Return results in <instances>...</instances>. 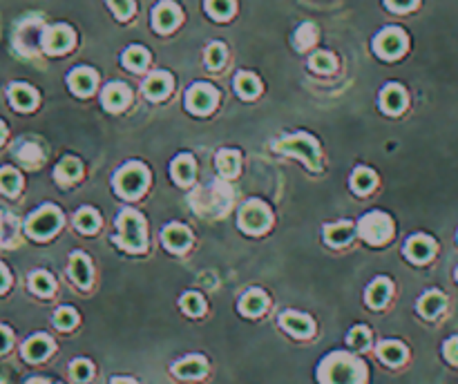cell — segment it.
<instances>
[{"instance_id":"obj_28","label":"cell","mask_w":458,"mask_h":384,"mask_svg":"<svg viewBox=\"0 0 458 384\" xmlns=\"http://www.w3.org/2000/svg\"><path fill=\"white\" fill-rule=\"evenodd\" d=\"M173 177L177 184L188 186L192 179H195V161L186 157V154L184 157H177V161L173 163Z\"/></svg>"},{"instance_id":"obj_48","label":"cell","mask_w":458,"mask_h":384,"mask_svg":"<svg viewBox=\"0 0 458 384\" xmlns=\"http://www.w3.org/2000/svg\"><path fill=\"white\" fill-rule=\"evenodd\" d=\"M416 0H387V7L393 9V11H409L414 9Z\"/></svg>"},{"instance_id":"obj_8","label":"cell","mask_w":458,"mask_h":384,"mask_svg":"<svg viewBox=\"0 0 458 384\" xmlns=\"http://www.w3.org/2000/svg\"><path fill=\"white\" fill-rule=\"evenodd\" d=\"M405 47H407V36L396 27L380 32L376 36V41H373V50L382 58H398L405 52Z\"/></svg>"},{"instance_id":"obj_36","label":"cell","mask_w":458,"mask_h":384,"mask_svg":"<svg viewBox=\"0 0 458 384\" xmlns=\"http://www.w3.org/2000/svg\"><path fill=\"white\" fill-rule=\"evenodd\" d=\"M20 188V174L14 170V167H3L0 170V190L5 195H16Z\"/></svg>"},{"instance_id":"obj_6","label":"cell","mask_w":458,"mask_h":384,"mask_svg":"<svg viewBox=\"0 0 458 384\" xmlns=\"http://www.w3.org/2000/svg\"><path fill=\"white\" fill-rule=\"evenodd\" d=\"M239 226L250 235H262L271 226V212L262 201H248L239 210Z\"/></svg>"},{"instance_id":"obj_52","label":"cell","mask_w":458,"mask_h":384,"mask_svg":"<svg viewBox=\"0 0 458 384\" xmlns=\"http://www.w3.org/2000/svg\"><path fill=\"white\" fill-rule=\"evenodd\" d=\"M27 384H47V380H43V378H34V380H29Z\"/></svg>"},{"instance_id":"obj_42","label":"cell","mask_w":458,"mask_h":384,"mask_svg":"<svg viewBox=\"0 0 458 384\" xmlns=\"http://www.w3.org/2000/svg\"><path fill=\"white\" fill-rule=\"evenodd\" d=\"M206 61L213 69H220L226 61V50H224V45L222 43H213L208 47V52H206Z\"/></svg>"},{"instance_id":"obj_19","label":"cell","mask_w":458,"mask_h":384,"mask_svg":"<svg viewBox=\"0 0 458 384\" xmlns=\"http://www.w3.org/2000/svg\"><path fill=\"white\" fill-rule=\"evenodd\" d=\"M52 351V340L45 338V335H34L32 340H27V344L22 346V355H25L29 362H41Z\"/></svg>"},{"instance_id":"obj_49","label":"cell","mask_w":458,"mask_h":384,"mask_svg":"<svg viewBox=\"0 0 458 384\" xmlns=\"http://www.w3.org/2000/svg\"><path fill=\"white\" fill-rule=\"evenodd\" d=\"M9 344H11V333L5 327H0V353H5L9 349Z\"/></svg>"},{"instance_id":"obj_53","label":"cell","mask_w":458,"mask_h":384,"mask_svg":"<svg viewBox=\"0 0 458 384\" xmlns=\"http://www.w3.org/2000/svg\"><path fill=\"white\" fill-rule=\"evenodd\" d=\"M3 139H5V125L0 123V143H3Z\"/></svg>"},{"instance_id":"obj_43","label":"cell","mask_w":458,"mask_h":384,"mask_svg":"<svg viewBox=\"0 0 458 384\" xmlns=\"http://www.w3.org/2000/svg\"><path fill=\"white\" fill-rule=\"evenodd\" d=\"M349 344H351L356 351L367 349V346H369V331L365 327H356L351 333H349Z\"/></svg>"},{"instance_id":"obj_15","label":"cell","mask_w":458,"mask_h":384,"mask_svg":"<svg viewBox=\"0 0 458 384\" xmlns=\"http://www.w3.org/2000/svg\"><path fill=\"white\" fill-rule=\"evenodd\" d=\"M128 103H130V90L126 85H121V83H110V85L105 88L103 105L107 107V110L119 112V110H123Z\"/></svg>"},{"instance_id":"obj_20","label":"cell","mask_w":458,"mask_h":384,"mask_svg":"<svg viewBox=\"0 0 458 384\" xmlns=\"http://www.w3.org/2000/svg\"><path fill=\"white\" fill-rule=\"evenodd\" d=\"M9 99H11V105L16 107V110H22V112H27V110H34L36 107V101H39V96H36V92L27 85H14L9 90Z\"/></svg>"},{"instance_id":"obj_13","label":"cell","mask_w":458,"mask_h":384,"mask_svg":"<svg viewBox=\"0 0 458 384\" xmlns=\"http://www.w3.org/2000/svg\"><path fill=\"white\" fill-rule=\"evenodd\" d=\"M163 244L168 250H173V253H182L190 246V233L188 228H184L182 224H170L163 231Z\"/></svg>"},{"instance_id":"obj_35","label":"cell","mask_w":458,"mask_h":384,"mask_svg":"<svg viewBox=\"0 0 458 384\" xmlns=\"http://www.w3.org/2000/svg\"><path fill=\"white\" fill-rule=\"evenodd\" d=\"M148 61H150V56H148V52L143 50V47H130V50L123 54V63L132 69V71H141L143 67L148 65Z\"/></svg>"},{"instance_id":"obj_47","label":"cell","mask_w":458,"mask_h":384,"mask_svg":"<svg viewBox=\"0 0 458 384\" xmlns=\"http://www.w3.org/2000/svg\"><path fill=\"white\" fill-rule=\"evenodd\" d=\"M445 357H447L452 364L458 366V338L447 340V344H445Z\"/></svg>"},{"instance_id":"obj_41","label":"cell","mask_w":458,"mask_h":384,"mask_svg":"<svg viewBox=\"0 0 458 384\" xmlns=\"http://www.w3.org/2000/svg\"><path fill=\"white\" fill-rule=\"evenodd\" d=\"M182 306L188 315H201L203 313V299L199 293H186L182 299Z\"/></svg>"},{"instance_id":"obj_12","label":"cell","mask_w":458,"mask_h":384,"mask_svg":"<svg viewBox=\"0 0 458 384\" xmlns=\"http://www.w3.org/2000/svg\"><path fill=\"white\" fill-rule=\"evenodd\" d=\"M170 90H173V76L168 74V71H154V74L146 81V85H143V92H146V96L152 101L166 99V96L170 94Z\"/></svg>"},{"instance_id":"obj_34","label":"cell","mask_w":458,"mask_h":384,"mask_svg":"<svg viewBox=\"0 0 458 384\" xmlns=\"http://www.w3.org/2000/svg\"><path fill=\"white\" fill-rule=\"evenodd\" d=\"M74 224H76V228L81 233L92 235V233L99 231V214H96L92 208H83V210H79Z\"/></svg>"},{"instance_id":"obj_51","label":"cell","mask_w":458,"mask_h":384,"mask_svg":"<svg viewBox=\"0 0 458 384\" xmlns=\"http://www.w3.org/2000/svg\"><path fill=\"white\" fill-rule=\"evenodd\" d=\"M112 384H135V382L128 380V378H114V380H112Z\"/></svg>"},{"instance_id":"obj_1","label":"cell","mask_w":458,"mask_h":384,"mask_svg":"<svg viewBox=\"0 0 458 384\" xmlns=\"http://www.w3.org/2000/svg\"><path fill=\"white\" fill-rule=\"evenodd\" d=\"M320 380L322 384H363L365 369L358 359L337 353L324 359L320 369Z\"/></svg>"},{"instance_id":"obj_31","label":"cell","mask_w":458,"mask_h":384,"mask_svg":"<svg viewBox=\"0 0 458 384\" xmlns=\"http://www.w3.org/2000/svg\"><path fill=\"white\" fill-rule=\"evenodd\" d=\"M378 355L387 364H400L405 359V355H407V351H405V346L400 342H382L380 349H378Z\"/></svg>"},{"instance_id":"obj_5","label":"cell","mask_w":458,"mask_h":384,"mask_svg":"<svg viewBox=\"0 0 458 384\" xmlns=\"http://www.w3.org/2000/svg\"><path fill=\"white\" fill-rule=\"evenodd\" d=\"M277 150L288 152V154H295V157L304 159L311 170H318V167H320V150H318V143L313 141L311 137H307V135L288 137V139L280 141V143H277Z\"/></svg>"},{"instance_id":"obj_29","label":"cell","mask_w":458,"mask_h":384,"mask_svg":"<svg viewBox=\"0 0 458 384\" xmlns=\"http://www.w3.org/2000/svg\"><path fill=\"white\" fill-rule=\"evenodd\" d=\"M443 306H445V297L440 293H436V291L423 295V299L418 302L420 315H425V317H436L443 310Z\"/></svg>"},{"instance_id":"obj_33","label":"cell","mask_w":458,"mask_h":384,"mask_svg":"<svg viewBox=\"0 0 458 384\" xmlns=\"http://www.w3.org/2000/svg\"><path fill=\"white\" fill-rule=\"evenodd\" d=\"M206 11L217 20H226L233 16L235 0H206Z\"/></svg>"},{"instance_id":"obj_38","label":"cell","mask_w":458,"mask_h":384,"mask_svg":"<svg viewBox=\"0 0 458 384\" xmlns=\"http://www.w3.org/2000/svg\"><path fill=\"white\" fill-rule=\"evenodd\" d=\"M311 67L316 71H322V74H331V71L335 69V58L327 52H318L311 58Z\"/></svg>"},{"instance_id":"obj_37","label":"cell","mask_w":458,"mask_h":384,"mask_svg":"<svg viewBox=\"0 0 458 384\" xmlns=\"http://www.w3.org/2000/svg\"><path fill=\"white\" fill-rule=\"evenodd\" d=\"M316 41H318V27L313 25V22H304L295 34V43L299 50H307V47H311Z\"/></svg>"},{"instance_id":"obj_32","label":"cell","mask_w":458,"mask_h":384,"mask_svg":"<svg viewBox=\"0 0 458 384\" xmlns=\"http://www.w3.org/2000/svg\"><path fill=\"white\" fill-rule=\"evenodd\" d=\"M351 186H353V190L358 192V195H367V192L376 186V174H373L371 170H367V167H358V170L353 172V177H351Z\"/></svg>"},{"instance_id":"obj_44","label":"cell","mask_w":458,"mask_h":384,"mask_svg":"<svg viewBox=\"0 0 458 384\" xmlns=\"http://www.w3.org/2000/svg\"><path fill=\"white\" fill-rule=\"evenodd\" d=\"M72 378L76 382H88L92 378V364L88 359H76V362L72 364Z\"/></svg>"},{"instance_id":"obj_10","label":"cell","mask_w":458,"mask_h":384,"mask_svg":"<svg viewBox=\"0 0 458 384\" xmlns=\"http://www.w3.org/2000/svg\"><path fill=\"white\" fill-rule=\"evenodd\" d=\"M72 45H74V34L65 25L50 27L43 36V47L47 54H65Z\"/></svg>"},{"instance_id":"obj_50","label":"cell","mask_w":458,"mask_h":384,"mask_svg":"<svg viewBox=\"0 0 458 384\" xmlns=\"http://www.w3.org/2000/svg\"><path fill=\"white\" fill-rule=\"evenodd\" d=\"M9 286V273H7V268L0 263V293L5 291V288Z\"/></svg>"},{"instance_id":"obj_30","label":"cell","mask_w":458,"mask_h":384,"mask_svg":"<svg viewBox=\"0 0 458 384\" xmlns=\"http://www.w3.org/2000/svg\"><path fill=\"white\" fill-rule=\"evenodd\" d=\"M235 88H237V92L244 96V99H255V96L260 94V81L252 76V74H248V71H242V74H237V78H235Z\"/></svg>"},{"instance_id":"obj_17","label":"cell","mask_w":458,"mask_h":384,"mask_svg":"<svg viewBox=\"0 0 458 384\" xmlns=\"http://www.w3.org/2000/svg\"><path fill=\"white\" fill-rule=\"evenodd\" d=\"M96 85V74L88 67H79L69 74V88L74 90L79 96H88L94 92Z\"/></svg>"},{"instance_id":"obj_3","label":"cell","mask_w":458,"mask_h":384,"mask_svg":"<svg viewBox=\"0 0 458 384\" xmlns=\"http://www.w3.org/2000/svg\"><path fill=\"white\" fill-rule=\"evenodd\" d=\"M148 170L141 163H128L114 174V188L121 197L135 199L148 186Z\"/></svg>"},{"instance_id":"obj_18","label":"cell","mask_w":458,"mask_h":384,"mask_svg":"<svg viewBox=\"0 0 458 384\" xmlns=\"http://www.w3.org/2000/svg\"><path fill=\"white\" fill-rule=\"evenodd\" d=\"M280 324L288 331L293 333L295 338H309L313 333V322L307 315H297V313H284L280 317Z\"/></svg>"},{"instance_id":"obj_24","label":"cell","mask_w":458,"mask_h":384,"mask_svg":"<svg viewBox=\"0 0 458 384\" xmlns=\"http://www.w3.org/2000/svg\"><path fill=\"white\" fill-rule=\"evenodd\" d=\"M69 275L74 277V282L79 286H88L90 284V277H92V273H90V261L86 255H81V253H74L72 255V261H69Z\"/></svg>"},{"instance_id":"obj_25","label":"cell","mask_w":458,"mask_h":384,"mask_svg":"<svg viewBox=\"0 0 458 384\" xmlns=\"http://www.w3.org/2000/svg\"><path fill=\"white\" fill-rule=\"evenodd\" d=\"M389 293H391V284L389 280H376L371 286H369V291H367V304L373 306V308H380L384 302L389 299Z\"/></svg>"},{"instance_id":"obj_55","label":"cell","mask_w":458,"mask_h":384,"mask_svg":"<svg viewBox=\"0 0 458 384\" xmlns=\"http://www.w3.org/2000/svg\"><path fill=\"white\" fill-rule=\"evenodd\" d=\"M456 277H458V273H456Z\"/></svg>"},{"instance_id":"obj_11","label":"cell","mask_w":458,"mask_h":384,"mask_svg":"<svg viewBox=\"0 0 458 384\" xmlns=\"http://www.w3.org/2000/svg\"><path fill=\"white\" fill-rule=\"evenodd\" d=\"M179 20H182V11H179L177 5L168 3V0L156 5L152 11V25L156 32H170L179 25Z\"/></svg>"},{"instance_id":"obj_46","label":"cell","mask_w":458,"mask_h":384,"mask_svg":"<svg viewBox=\"0 0 458 384\" xmlns=\"http://www.w3.org/2000/svg\"><path fill=\"white\" fill-rule=\"evenodd\" d=\"M18 157H20V161L22 163H39L41 161V150L34 146V143H27V146H22L20 150H18Z\"/></svg>"},{"instance_id":"obj_16","label":"cell","mask_w":458,"mask_h":384,"mask_svg":"<svg viewBox=\"0 0 458 384\" xmlns=\"http://www.w3.org/2000/svg\"><path fill=\"white\" fill-rule=\"evenodd\" d=\"M380 105L382 110L387 114H398L405 110L407 105V96H405V90L398 88V85H387L380 94Z\"/></svg>"},{"instance_id":"obj_23","label":"cell","mask_w":458,"mask_h":384,"mask_svg":"<svg viewBox=\"0 0 458 384\" xmlns=\"http://www.w3.org/2000/svg\"><path fill=\"white\" fill-rule=\"evenodd\" d=\"M175 373L179 378H201L206 373V359L195 355V357H186L184 362L175 364Z\"/></svg>"},{"instance_id":"obj_54","label":"cell","mask_w":458,"mask_h":384,"mask_svg":"<svg viewBox=\"0 0 458 384\" xmlns=\"http://www.w3.org/2000/svg\"><path fill=\"white\" fill-rule=\"evenodd\" d=\"M0 237H3V226H0Z\"/></svg>"},{"instance_id":"obj_39","label":"cell","mask_w":458,"mask_h":384,"mask_svg":"<svg viewBox=\"0 0 458 384\" xmlns=\"http://www.w3.org/2000/svg\"><path fill=\"white\" fill-rule=\"evenodd\" d=\"M32 288L39 295H50L52 291H54V280L50 277L47 273H34L32 275Z\"/></svg>"},{"instance_id":"obj_2","label":"cell","mask_w":458,"mask_h":384,"mask_svg":"<svg viewBox=\"0 0 458 384\" xmlns=\"http://www.w3.org/2000/svg\"><path fill=\"white\" fill-rule=\"evenodd\" d=\"M116 226H119L116 242L126 250H130V253H141V250L146 248V221H143L139 212L126 210L123 214H119Z\"/></svg>"},{"instance_id":"obj_14","label":"cell","mask_w":458,"mask_h":384,"mask_svg":"<svg viewBox=\"0 0 458 384\" xmlns=\"http://www.w3.org/2000/svg\"><path fill=\"white\" fill-rule=\"evenodd\" d=\"M433 242L429 237H425V235H416V237H412L407 242V248H405V253H407V257L412 259V261H416V263H423V261H427L431 255H433Z\"/></svg>"},{"instance_id":"obj_7","label":"cell","mask_w":458,"mask_h":384,"mask_svg":"<svg viewBox=\"0 0 458 384\" xmlns=\"http://www.w3.org/2000/svg\"><path fill=\"white\" fill-rule=\"evenodd\" d=\"M61 212H58L54 206H45L41 208L36 214H32L29 221H27V233L36 239H47L52 237L58 228H61Z\"/></svg>"},{"instance_id":"obj_26","label":"cell","mask_w":458,"mask_h":384,"mask_svg":"<svg viewBox=\"0 0 458 384\" xmlns=\"http://www.w3.org/2000/svg\"><path fill=\"white\" fill-rule=\"evenodd\" d=\"M217 170H220L222 177L233 179L239 172V154L233 150H222L217 154Z\"/></svg>"},{"instance_id":"obj_4","label":"cell","mask_w":458,"mask_h":384,"mask_svg":"<svg viewBox=\"0 0 458 384\" xmlns=\"http://www.w3.org/2000/svg\"><path fill=\"white\" fill-rule=\"evenodd\" d=\"M358 233H360V237L365 239V242H369L373 246H380V244H384L391 237L393 224H391V219L387 217V214L371 212V214H365V217L360 219Z\"/></svg>"},{"instance_id":"obj_21","label":"cell","mask_w":458,"mask_h":384,"mask_svg":"<svg viewBox=\"0 0 458 384\" xmlns=\"http://www.w3.org/2000/svg\"><path fill=\"white\" fill-rule=\"evenodd\" d=\"M353 231H356L353 224H349V221L331 224L327 226V231H324V239H327L331 246H342L353 237Z\"/></svg>"},{"instance_id":"obj_45","label":"cell","mask_w":458,"mask_h":384,"mask_svg":"<svg viewBox=\"0 0 458 384\" xmlns=\"http://www.w3.org/2000/svg\"><path fill=\"white\" fill-rule=\"evenodd\" d=\"M107 5L112 7L116 18H121V20L130 18L132 11H135V3H132V0H107Z\"/></svg>"},{"instance_id":"obj_40","label":"cell","mask_w":458,"mask_h":384,"mask_svg":"<svg viewBox=\"0 0 458 384\" xmlns=\"http://www.w3.org/2000/svg\"><path fill=\"white\" fill-rule=\"evenodd\" d=\"M76 310L74 308H58L56 310V315H54V322H56V327L58 329H63V331H69L72 327L76 324Z\"/></svg>"},{"instance_id":"obj_27","label":"cell","mask_w":458,"mask_h":384,"mask_svg":"<svg viewBox=\"0 0 458 384\" xmlns=\"http://www.w3.org/2000/svg\"><path fill=\"white\" fill-rule=\"evenodd\" d=\"M79 177H81V163L76 159L67 157L56 165V181L58 184H63V186L74 184Z\"/></svg>"},{"instance_id":"obj_9","label":"cell","mask_w":458,"mask_h":384,"mask_svg":"<svg viewBox=\"0 0 458 384\" xmlns=\"http://www.w3.org/2000/svg\"><path fill=\"white\" fill-rule=\"evenodd\" d=\"M215 105H217V92L210 85H206V83H199V85L190 88L186 94V107L195 114H208Z\"/></svg>"},{"instance_id":"obj_22","label":"cell","mask_w":458,"mask_h":384,"mask_svg":"<svg viewBox=\"0 0 458 384\" xmlns=\"http://www.w3.org/2000/svg\"><path fill=\"white\" fill-rule=\"evenodd\" d=\"M269 304V299L267 295H264L262 291H248L244 297H242V302H239V310H242L244 315H260L264 308H267Z\"/></svg>"}]
</instances>
